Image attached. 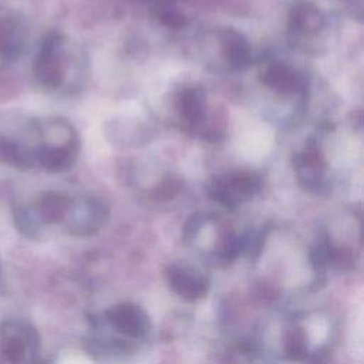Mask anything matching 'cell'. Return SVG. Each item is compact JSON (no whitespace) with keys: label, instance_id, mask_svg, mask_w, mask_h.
Returning <instances> with one entry per match:
<instances>
[{"label":"cell","instance_id":"obj_2","mask_svg":"<svg viewBox=\"0 0 364 364\" xmlns=\"http://www.w3.org/2000/svg\"><path fill=\"white\" fill-rule=\"evenodd\" d=\"M80 64L68 40L57 31L48 33L36 54L33 74L40 87L47 91H61L73 87L74 67Z\"/></svg>","mask_w":364,"mask_h":364},{"label":"cell","instance_id":"obj_11","mask_svg":"<svg viewBox=\"0 0 364 364\" xmlns=\"http://www.w3.org/2000/svg\"><path fill=\"white\" fill-rule=\"evenodd\" d=\"M260 81L282 95H296L304 92L306 90L303 75H300L289 64L280 61L267 63L262 71Z\"/></svg>","mask_w":364,"mask_h":364},{"label":"cell","instance_id":"obj_13","mask_svg":"<svg viewBox=\"0 0 364 364\" xmlns=\"http://www.w3.org/2000/svg\"><path fill=\"white\" fill-rule=\"evenodd\" d=\"M289 27L297 37H313L324 28V17L314 4L297 1L290 10Z\"/></svg>","mask_w":364,"mask_h":364},{"label":"cell","instance_id":"obj_6","mask_svg":"<svg viewBox=\"0 0 364 364\" xmlns=\"http://www.w3.org/2000/svg\"><path fill=\"white\" fill-rule=\"evenodd\" d=\"M260 176L253 171H232L215 176L208 188L209 195L228 209H236L250 200L260 189Z\"/></svg>","mask_w":364,"mask_h":364},{"label":"cell","instance_id":"obj_9","mask_svg":"<svg viewBox=\"0 0 364 364\" xmlns=\"http://www.w3.org/2000/svg\"><path fill=\"white\" fill-rule=\"evenodd\" d=\"M104 317L112 330L132 340L145 337L151 328L148 313L134 303L112 306L104 313Z\"/></svg>","mask_w":364,"mask_h":364},{"label":"cell","instance_id":"obj_7","mask_svg":"<svg viewBox=\"0 0 364 364\" xmlns=\"http://www.w3.org/2000/svg\"><path fill=\"white\" fill-rule=\"evenodd\" d=\"M28 40L26 18L14 9L0 6V67L21 57Z\"/></svg>","mask_w":364,"mask_h":364},{"label":"cell","instance_id":"obj_14","mask_svg":"<svg viewBox=\"0 0 364 364\" xmlns=\"http://www.w3.org/2000/svg\"><path fill=\"white\" fill-rule=\"evenodd\" d=\"M283 350H284V355L289 360L301 361V360L307 358V355H309V344H307L304 331L301 328H299V327L290 328L286 333V336H284Z\"/></svg>","mask_w":364,"mask_h":364},{"label":"cell","instance_id":"obj_1","mask_svg":"<svg viewBox=\"0 0 364 364\" xmlns=\"http://www.w3.org/2000/svg\"><path fill=\"white\" fill-rule=\"evenodd\" d=\"M80 154V138L64 118H38L37 166L48 172H64L74 166Z\"/></svg>","mask_w":364,"mask_h":364},{"label":"cell","instance_id":"obj_5","mask_svg":"<svg viewBox=\"0 0 364 364\" xmlns=\"http://www.w3.org/2000/svg\"><path fill=\"white\" fill-rule=\"evenodd\" d=\"M108 220L107 205L94 196L67 195L60 223L68 233L90 236L97 233Z\"/></svg>","mask_w":364,"mask_h":364},{"label":"cell","instance_id":"obj_10","mask_svg":"<svg viewBox=\"0 0 364 364\" xmlns=\"http://www.w3.org/2000/svg\"><path fill=\"white\" fill-rule=\"evenodd\" d=\"M166 282L175 294L188 301L202 299L209 287V282L202 272L192 266L178 263L168 267Z\"/></svg>","mask_w":364,"mask_h":364},{"label":"cell","instance_id":"obj_15","mask_svg":"<svg viewBox=\"0 0 364 364\" xmlns=\"http://www.w3.org/2000/svg\"><path fill=\"white\" fill-rule=\"evenodd\" d=\"M159 17L165 24L172 26V27H179V26L185 24L183 16H181L179 13H176L173 10H162V11H159Z\"/></svg>","mask_w":364,"mask_h":364},{"label":"cell","instance_id":"obj_12","mask_svg":"<svg viewBox=\"0 0 364 364\" xmlns=\"http://www.w3.org/2000/svg\"><path fill=\"white\" fill-rule=\"evenodd\" d=\"M175 108L181 119L189 124L191 128H198L206 117V98L203 90L198 85L183 87L175 98Z\"/></svg>","mask_w":364,"mask_h":364},{"label":"cell","instance_id":"obj_3","mask_svg":"<svg viewBox=\"0 0 364 364\" xmlns=\"http://www.w3.org/2000/svg\"><path fill=\"white\" fill-rule=\"evenodd\" d=\"M200 43L205 61L215 70L240 71L252 60V48L247 40L233 28L205 31Z\"/></svg>","mask_w":364,"mask_h":364},{"label":"cell","instance_id":"obj_8","mask_svg":"<svg viewBox=\"0 0 364 364\" xmlns=\"http://www.w3.org/2000/svg\"><path fill=\"white\" fill-rule=\"evenodd\" d=\"M293 165L297 179L304 188L316 193H323L328 189L327 166L313 141H310L300 152L294 155Z\"/></svg>","mask_w":364,"mask_h":364},{"label":"cell","instance_id":"obj_4","mask_svg":"<svg viewBox=\"0 0 364 364\" xmlns=\"http://www.w3.org/2000/svg\"><path fill=\"white\" fill-rule=\"evenodd\" d=\"M40 336L33 324L23 318L0 323V358L6 364H36Z\"/></svg>","mask_w":364,"mask_h":364}]
</instances>
